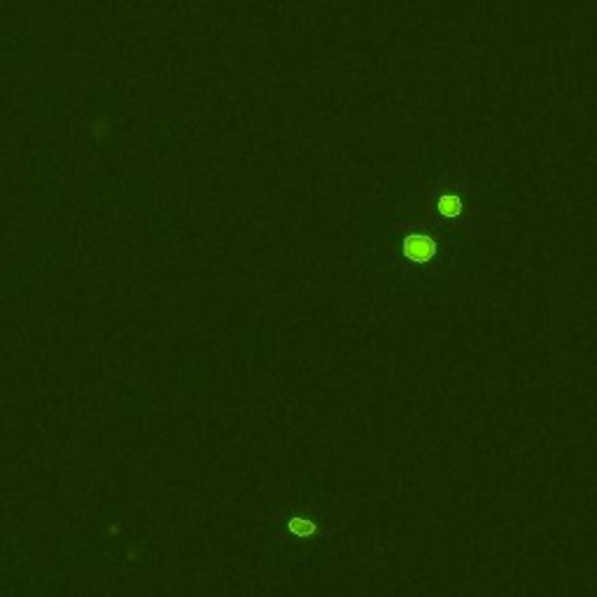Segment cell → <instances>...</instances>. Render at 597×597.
<instances>
[{
	"instance_id": "obj_1",
	"label": "cell",
	"mask_w": 597,
	"mask_h": 597,
	"mask_svg": "<svg viewBox=\"0 0 597 597\" xmlns=\"http://www.w3.org/2000/svg\"><path fill=\"white\" fill-rule=\"evenodd\" d=\"M436 243L434 238L425 236V233H413V236L403 238L401 243V255L413 264H427L434 257Z\"/></svg>"
},
{
	"instance_id": "obj_2",
	"label": "cell",
	"mask_w": 597,
	"mask_h": 597,
	"mask_svg": "<svg viewBox=\"0 0 597 597\" xmlns=\"http://www.w3.org/2000/svg\"><path fill=\"white\" fill-rule=\"evenodd\" d=\"M436 213L443 217H458L462 213V199L455 194H443L436 199Z\"/></svg>"
},
{
	"instance_id": "obj_3",
	"label": "cell",
	"mask_w": 597,
	"mask_h": 597,
	"mask_svg": "<svg viewBox=\"0 0 597 597\" xmlns=\"http://www.w3.org/2000/svg\"><path fill=\"white\" fill-rule=\"evenodd\" d=\"M287 527H290V532L299 534V537H308V534L315 532V525L310 523V520H304V518H294V520H290Z\"/></svg>"
}]
</instances>
